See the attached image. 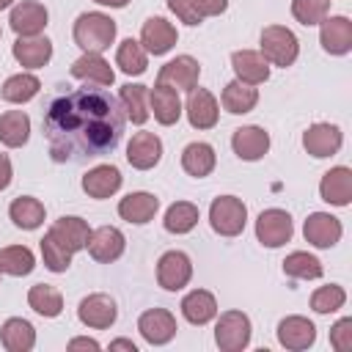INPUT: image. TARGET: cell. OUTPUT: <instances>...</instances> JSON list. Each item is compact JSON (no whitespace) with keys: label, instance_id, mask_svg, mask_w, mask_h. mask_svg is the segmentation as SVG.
Here are the masks:
<instances>
[{"label":"cell","instance_id":"obj_1","mask_svg":"<svg viewBox=\"0 0 352 352\" xmlns=\"http://www.w3.org/2000/svg\"><path fill=\"white\" fill-rule=\"evenodd\" d=\"M121 102L104 88H74L55 96L44 113V135L55 162H82L110 154L124 135Z\"/></svg>","mask_w":352,"mask_h":352},{"label":"cell","instance_id":"obj_2","mask_svg":"<svg viewBox=\"0 0 352 352\" xmlns=\"http://www.w3.org/2000/svg\"><path fill=\"white\" fill-rule=\"evenodd\" d=\"M74 44L82 52H104L116 41V19H110L102 11H85L74 22Z\"/></svg>","mask_w":352,"mask_h":352},{"label":"cell","instance_id":"obj_3","mask_svg":"<svg viewBox=\"0 0 352 352\" xmlns=\"http://www.w3.org/2000/svg\"><path fill=\"white\" fill-rule=\"evenodd\" d=\"M258 52L264 55L267 63L286 69V66H292L297 60L300 41H297V36L289 28H283V25H267L261 30V50Z\"/></svg>","mask_w":352,"mask_h":352},{"label":"cell","instance_id":"obj_4","mask_svg":"<svg viewBox=\"0 0 352 352\" xmlns=\"http://www.w3.org/2000/svg\"><path fill=\"white\" fill-rule=\"evenodd\" d=\"M248 223V206L236 195H220L209 206V226L220 236H239Z\"/></svg>","mask_w":352,"mask_h":352},{"label":"cell","instance_id":"obj_5","mask_svg":"<svg viewBox=\"0 0 352 352\" xmlns=\"http://www.w3.org/2000/svg\"><path fill=\"white\" fill-rule=\"evenodd\" d=\"M250 336H253V327H250L248 314H242V311H226V314L217 316L214 341H217V346L223 352H242L250 344Z\"/></svg>","mask_w":352,"mask_h":352},{"label":"cell","instance_id":"obj_6","mask_svg":"<svg viewBox=\"0 0 352 352\" xmlns=\"http://www.w3.org/2000/svg\"><path fill=\"white\" fill-rule=\"evenodd\" d=\"M292 234H294V223L292 214L283 209H264L256 217V239L264 248H280L292 239Z\"/></svg>","mask_w":352,"mask_h":352},{"label":"cell","instance_id":"obj_7","mask_svg":"<svg viewBox=\"0 0 352 352\" xmlns=\"http://www.w3.org/2000/svg\"><path fill=\"white\" fill-rule=\"evenodd\" d=\"M192 278V261L184 250H168L157 261V283L165 292H179Z\"/></svg>","mask_w":352,"mask_h":352},{"label":"cell","instance_id":"obj_8","mask_svg":"<svg viewBox=\"0 0 352 352\" xmlns=\"http://www.w3.org/2000/svg\"><path fill=\"white\" fill-rule=\"evenodd\" d=\"M198 77H201V66L192 55H176L173 60H168L160 74H157V82L160 85H168L173 91H192L198 85Z\"/></svg>","mask_w":352,"mask_h":352},{"label":"cell","instance_id":"obj_9","mask_svg":"<svg viewBox=\"0 0 352 352\" xmlns=\"http://www.w3.org/2000/svg\"><path fill=\"white\" fill-rule=\"evenodd\" d=\"M118 316V308H116V300L110 294H88L80 300V308H77V319L91 327V330H107Z\"/></svg>","mask_w":352,"mask_h":352},{"label":"cell","instance_id":"obj_10","mask_svg":"<svg viewBox=\"0 0 352 352\" xmlns=\"http://www.w3.org/2000/svg\"><path fill=\"white\" fill-rule=\"evenodd\" d=\"M344 143V135L336 124H327V121H319V124H311L305 132H302V146L311 157L316 160H324V157H333L338 154Z\"/></svg>","mask_w":352,"mask_h":352},{"label":"cell","instance_id":"obj_11","mask_svg":"<svg viewBox=\"0 0 352 352\" xmlns=\"http://www.w3.org/2000/svg\"><path fill=\"white\" fill-rule=\"evenodd\" d=\"M138 330H140V336L151 346H162V344H168L176 336L179 327H176V316L170 311H165V308H148V311L140 314Z\"/></svg>","mask_w":352,"mask_h":352},{"label":"cell","instance_id":"obj_12","mask_svg":"<svg viewBox=\"0 0 352 352\" xmlns=\"http://www.w3.org/2000/svg\"><path fill=\"white\" fill-rule=\"evenodd\" d=\"M176 41H179V33L165 16H148L140 28V44L148 55H165L173 50Z\"/></svg>","mask_w":352,"mask_h":352},{"label":"cell","instance_id":"obj_13","mask_svg":"<svg viewBox=\"0 0 352 352\" xmlns=\"http://www.w3.org/2000/svg\"><path fill=\"white\" fill-rule=\"evenodd\" d=\"M85 248H88V253H91L94 261L110 264V261L121 258V253L126 248V239H124V234L116 226H99L96 231H91Z\"/></svg>","mask_w":352,"mask_h":352},{"label":"cell","instance_id":"obj_14","mask_svg":"<svg viewBox=\"0 0 352 352\" xmlns=\"http://www.w3.org/2000/svg\"><path fill=\"white\" fill-rule=\"evenodd\" d=\"M302 234H305V242H311L314 248H333L338 245L344 228H341V220L333 217L330 212H314L308 214Z\"/></svg>","mask_w":352,"mask_h":352},{"label":"cell","instance_id":"obj_15","mask_svg":"<svg viewBox=\"0 0 352 352\" xmlns=\"http://www.w3.org/2000/svg\"><path fill=\"white\" fill-rule=\"evenodd\" d=\"M47 8L36 0H22L19 6L11 8V16H8V25L16 36H38L44 28H47Z\"/></svg>","mask_w":352,"mask_h":352},{"label":"cell","instance_id":"obj_16","mask_svg":"<svg viewBox=\"0 0 352 352\" xmlns=\"http://www.w3.org/2000/svg\"><path fill=\"white\" fill-rule=\"evenodd\" d=\"M319 25V44L324 52L346 55L352 50V22L346 16H324Z\"/></svg>","mask_w":352,"mask_h":352},{"label":"cell","instance_id":"obj_17","mask_svg":"<svg viewBox=\"0 0 352 352\" xmlns=\"http://www.w3.org/2000/svg\"><path fill=\"white\" fill-rule=\"evenodd\" d=\"M11 52H14V58H16L19 66H25V69H41L52 58V41L47 36H41V33L38 36H16Z\"/></svg>","mask_w":352,"mask_h":352},{"label":"cell","instance_id":"obj_18","mask_svg":"<svg viewBox=\"0 0 352 352\" xmlns=\"http://www.w3.org/2000/svg\"><path fill=\"white\" fill-rule=\"evenodd\" d=\"M187 121L192 129H212L220 118V107H217V99L206 91V88H192L190 91V99H187Z\"/></svg>","mask_w":352,"mask_h":352},{"label":"cell","instance_id":"obj_19","mask_svg":"<svg viewBox=\"0 0 352 352\" xmlns=\"http://www.w3.org/2000/svg\"><path fill=\"white\" fill-rule=\"evenodd\" d=\"M231 148L239 160L245 162H256L261 160L267 151H270V135L256 126V124H248V126H239L234 129V138H231Z\"/></svg>","mask_w":352,"mask_h":352},{"label":"cell","instance_id":"obj_20","mask_svg":"<svg viewBox=\"0 0 352 352\" xmlns=\"http://www.w3.org/2000/svg\"><path fill=\"white\" fill-rule=\"evenodd\" d=\"M162 157V140L154 132H135L126 143V162L138 170H151Z\"/></svg>","mask_w":352,"mask_h":352},{"label":"cell","instance_id":"obj_21","mask_svg":"<svg viewBox=\"0 0 352 352\" xmlns=\"http://www.w3.org/2000/svg\"><path fill=\"white\" fill-rule=\"evenodd\" d=\"M316 341V327L311 319L305 316H286L278 322V344L292 349V352H300V349H308L314 346Z\"/></svg>","mask_w":352,"mask_h":352},{"label":"cell","instance_id":"obj_22","mask_svg":"<svg viewBox=\"0 0 352 352\" xmlns=\"http://www.w3.org/2000/svg\"><path fill=\"white\" fill-rule=\"evenodd\" d=\"M319 195L330 206H349V201H352V170L346 165L330 168L319 182Z\"/></svg>","mask_w":352,"mask_h":352},{"label":"cell","instance_id":"obj_23","mask_svg":"<svg viewBox=\"0 0 352 352\" xmlns=\"http://www.w3.org/2000/svg\"><path fill=\"white\" fill-rule=\"evenodd\" d=\"M231 69H234L236 80L248 82V85H261L270 77V63L264 60V55L258 50H236V52H231Z\"/></svg>","mask_w":352,"mask_h":352},{"label":"cell","instance_id":"obj_24","mask_svg":"<svg viewBox=\"0 0 352 352\" xmlns=\"http://www.w3.org/2000/svg\"><path fill=\"white\" fill-rule=\"evenodd\" d=\"M72 77L74 80H82L88 85H113L116 80V72L113 66L99 55V52H82L74 63H72Z\"/></svg>","mask_w":352,"mask_h":352},{"label":"cell","instance_id":"obj_25","mask_svg":"<svg viewBox=\"0 0 352 352\" xmlns=\"http://www.w3.org/2000/svg\"><path fill=\"white\" fill-rule=\"evenodd\" d=\"M121 170L116 168V165H107V162H102V165H94L85 176H82V190L91 195V198H96V201H102V198H110V195H116L118 190H121Z\"/></svg>","mask_w":352,"mask_h":352},{"label":"cell","instance_id":"obj_26","mask_svg":"<svg viewBox=\"0 0 352 352\" xmlns=\"http://www.w3.org/2000/svg\"><path fill=\"white\" fill-rule=\"evenodd\" d=\"M148 113L162 124V126H170L182 118V99H179V91L168 88V85H154L148 88Z\"/></svg>","mask_w":352,"mask_h":352},{"label":"cell","instance_id":"obj_27","mask_svg":"<svg viewBox=\"0 0 352 352\" xmlns=\"http://www.w3.org/2000/svg\"><path fill=\"white\" fill-rule=\"evenodd\" d=\"M50 234H52L66 250L77 253V250H85L88 236H91V228H88V223H85L82 217L63 214V217H58V220L50 226Z\"/></svg>","mask_w":352,"mask_h":352},{"label":"cell","instance_id":"obj_28","mask_svg":"<svg viewBox=\"0 0 352 352\" xmlns=\"http://www.w3.org/2000/svg\"><path fill=\"white\" fill-rule=\"evenodd\" d=\"M168 8L184 25H201L209 16H217L228 8V0H168Z\"/></svg>","mask_w":352,"mask_h":352},{"label":"cell","instance_id":"obj_29","mask_svg":"<svg viewBox=\"0 0 352 352\" xmlns=\"http://www.w3.org/2000/svg\"><path fill=\"white\" fill-rule=\"evenodd\" d=\"M157 209H160V198L151 195V192H143V190L129 192V195H124V198L118 201V214H121V220L135 223V226L148 223V220L157 214Z\"/></svg>","mask_w":352,"mask_h":352},{"label":"cell","instance_id":"obj_30","mask_svg":"<svg viewBox=\"0 0 352 352\" xmlns=\"http://www.w3.org/2000/svg\"><path fill=\"white\" fill-rule=\"evenodd\" d=\"M182 316L190 322V324H209L214 316H217V300L212 292L206 289H192L184 294L182 300Z\"/></svg>","mask_w":352,"mask_h":352},{"label":"cell","instance_id":"obj_31","mask_svg":"<svg viewBox=\"0 0 352 352\" xmlns=\"http://www.w3.org/2000/svg\"><path fill=\"white\" fill-rule=\"evenodd\" d=\"M0 344L8 352H30L36 346V330H33V324L28 319L11 316L0 327Z\"/></svg>","mask_w":352,"mask_h":352},{"label":"cell","instance_id":"obj_32","mask_svg":"<svg viewBox=\"0 0 352 352\" xmlns=\"http://www.w3.org/2000/svg\"><path fill=\"white\" fill-rule=\"evenodd\" d=\"M214 165H217V154H214V148L209 143L195 140V143H187L184 146V151H182V168L190 176L204 179V176H209L214 170Z\"/></svg>","mask_w":352,"mask_h":352},{"label":"cell","instance_id":"obj_33","mask_svg":"<svg viewBox=\"0 0 352 352\" xmlns=\"http://www.w3.org/2000/svg\"><path fill=\"white\" fill-rule=\"evenodd\" d=\"M44 204L38 201V198H33V195H19V198H14L11 201V206H8V217H11V223L16 226V228H22V231H33V228H38L41 223H44Z\"/></svg>","mask_w":352,"mask_h":352},{"label":"cell","instance_id":"obj_34","mask_svg":"<svg viewBox=\"0 0 352 352\" xmlns=\"http://www.w3.org/2000/svg\"><path fill=\"white\" fill-rule=\"evenodd\" d=\"M118 102H121V110L126 116V121L132 124H146L148 121V88L140 85V82H126L118 94Z\"/></svg>","mask_w":352,"mask_h":352},{"label":"cell","instance_id":"obj_35","mask_svg":"<svg viewBox=\"0 0 352 352\" xmlns=\"http://www.w3.org/2000/svg\"><path fill=\"white\" fill-rule=\"evenodd\" d=\"M30 138V118L25 110H6L0 116V143L8 148L25 146Z\"/></svg>","mask_w":352,"mask_h":352},{"label":"cell","instance_id":"obj_36","mask_svg":"<svg viewBox=\"0 0 352 352\" xmlns=\"http://www.w3.org/2000/svg\"><path fill=\"white\" fill-rule=\"evenodd\" d=\"M220 102H223V107H226L228 113H234V116H245V113H250V110L258 104V91H256V85L231 80V82L223 88Z\"/></svg>","mask_w":352,"mask_h":352},{"label":"cell","instance_id":"obj_37","mask_svg":"<svg viewBox=\"0 0 352 352\" xmlns=\"http://www.w3.org/2000/svg\"><path fill=\"white\" fill-rule=\"evenodd\" d=\"M28 305H30L38 316L55 319V316H60V311H63V294H60L55 286H50V283H36V286H30V292H28Z\"/></svg>","mask_w":352,"mask_h":352},{"label":"cell","instance_id":"obj_38","mask_svg":"<svg viewBox=\"0 0 352 352\" xmlns=\"http://www.w3.org/2000/svg\"><path fill=\"white\" fill-rule=\"evenodd\" d=\"M38 88H41V82H38L36 74L19 72V74H11V77L3 82L0 96H3L6 102H11V104H25V102H30V99L38 94Z\"/></svg>","mask_w":352,"mask_h":352},{"label":"cell","instance_id":"obj_39","mask_svg":"<svg viewBox=\"0 0 352 352\" xmlns=\"http://www.w3.org/2000/svg\"><path fill=\"white\" fill-rule=\"evenodd\" d=\"M116 66H118L124 74L138 77V74H143L146 66H148V52L143 50L140 41L124 38V41L118 44V50H116Z\"/></svg>","mask_w":352,"mask_h":352},{"label":"cell","instance_id":"obj_40","mask_svg":"<svg viewBox=\"0 0 352 352\" xmlns=\"http://www.w3.org/2000/svg\"><path fill=\"white\" fill-rule=\"evenodd\" d=\"M33 267H36V256H33L30 248H25V245L0 248V272L22 278V275H30Z\"/></svg>","mask_w":352,"mask_h":352},{"label":"cell","instance_id":"obj_41","mask_svg":"<svg viewBox=\"0 0 352 352\" xmlns=\"http://www.w3.org/2000/svg\"><path fill=\"white\" fill-rule=\"evenodd\" d=\"M198 217H201V212H198L195 204H190V201H176V204L168 206L162 226H165V231H170V234H187V231H192V228L198 226Z\"/></svg>","mask_w":352,"mask_h":352},{"label":"cell","instance_id":"obj_42","mask_svg":"<svg viewBox=\"0 0 352 352\" xmlns=\"http://www.w3.org/2000/svg\"><path fill=\"white\" fill-rule=\"evenodd\" d=\"M283 272L294 280H316L322 278V261L314 256V253H305V250H294L283 258Z\"/></svg>","mask_w":352,"mask_h":352},{"label":"cell","instance_id":"obj_43","mask_svg":"<svg viewBox=\"0 0 352 352\" xmlns=\"http://www.w3.org/2000/svg\"><path fill=\"white\" fill-rule=\"evenodd\" d=\"M72 250H66L50 231L44 234V239H41V258H44V267L50 270V272H66L69 267H72Z\"/></svg>","mask_w":352,"mask_h":352},{"label":"cell","instance_id":"obj_44","mask_svg":"<svg viewBox=\"0 0 352 352\" xmlns=\"http://www.w3.org/2000/svg\"><path fill=\"white\" fill-rule=\"evenodd\" d=\"M346 302V292L344 286L338 283H330V286H319L314 294H311V308L316 314H336L338 308H344Z\"/></svg>","mask_w":352,"mask_h":352},{"label":"cell","instance_id":"obj_45","mask_svg":"<svg viewBox=\"0 0 352 352\" xmlns=\"http://www.w3.org/2000/svg\"><path fill=\"white\" fill-rule=\"evenodd\" d=\"M330 11V0H292V16L311 28V25H319Z\"/></svg>","mask_w":352,"mask_h":352},{"label":"cell","instance_id":"obj_46","mask_svg":"<svg viewBox=\"0 0 352 352\" xmlns=\"http://www.w3.org/2000/svg\"><path fill=\"white\" fill-rule=\"evenodd\" d=\"M330 344L336 352H349L352 349V319L344 316L330 327Z\"/></svg>","mask_w":352,"mask_h":352},{"label":"cell","instance_id":"obj_47","mask_svg":"<svg viewBox=\"0 0 352 352\" xmlns=\"http://www.w3.org/2000/svg\"><path fill=\"white\" fill-rule=\"evenodd\" d=\"M11 176H14L11 160H8V154H0V190H6L11 184Z\"/></svg>","mask_w":352,"mask_h":352},{"label":"cell","instance_id":"obj_48","mask_svg":"<svg viewBox=\"0 0 352 352\" xmlns=\"http://www.w3.org/2000/svg\"><path fill=\"white\" fill-rule=\"evenodd\" d=\"M69 349H94V352H96V349H102V346H99V341H94V338H72V341H69Z\"/></svg>","mask_w":352,"mask_h":352},{"label":"cell","instance_id":"obj_49","mask_svg":"<svg viewBox=\"0 0 352 352\" xmlns=\"http://www.w3.org/2000/svg\"><path fill=\"white\" fill-rule=\"evenodd\" d=\"M110 349H129V352H138V344L129 341V338H116V341H110Z\"/></svg>","mask_w":352,"mask_h":352},{"label":"cell","instance_id":"obj_50","mask_svg":"<svg viewBox=\"0 0 352 352\" xmlns=\"http://www.w3.org/2000/svg\"><path fill=\"white\" fill-rule=\"evenodd\" d=\"M94 3H99V6H110V8H124L129 0H94Z\"/></svg>","mask_w":352,"mask_h":352},{"label":"cell","instance_id":"obj_51","mask_svg":"<svg viewBox=\"0 0 352 352\" xmlns=\"http://www.w3.org/2000/svg\"><path fill=\"white\" fill-rule=\"evenodd\" d=\"M11 3H14V0H0V11H3V8H11Z\"/></svg>","mask_w":352,"mask_h":352},{"label":"cell","instance_id":"obj_52","mask_svg":"<svg viewBox=\"0 0 352 352\" xmlns=\"http://www.w3.org/2000/svg\"><path fill=\"white\" fill-rule=\"evenodd\" d=\"M0 36H3V30H0Z\"/></svg>","mask_w":352,"mask_h":352}]
</instances>
